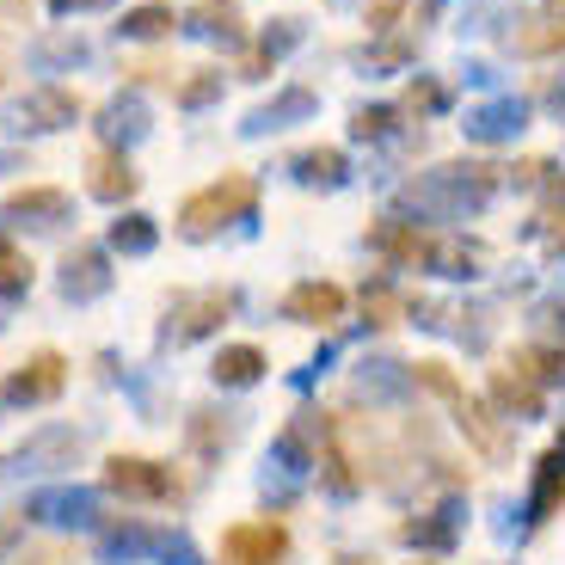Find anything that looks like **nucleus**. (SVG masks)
Listing matches in <instances>:
<instances>
[{
  "label": "nucleus",
  "mask_w": 565,
  "mask_h": 565,
  "mask_svg": "<svg viewBox=\"0 0 565 565\" xmlns=\"http://www.w3.org/2000/svg\"><path fill=\"white\" fill-rule=\"evenodd\" d=\"M253 203H258V184L246 179V172H222L215 184H203V191H191V198H184L179 234H184V241H210L215 227L241 222Z\"/></svg>",
  "instance_id": "f257e3e1"
},
{
  "label": "nucleus",
  "mask_w": 565,
  "mask_h": 565,
  "mask_svg": "<svg viewBox=\"0 0 565 565\" xmlns=\"http://www.w3.org/2000/svg\"><path fill=\"white\" fill-rule=\"evenodd\" d=\"M62 387H68V356H62V351H38V356H25V363L0 382V399H7V406H50Z\"/></svg>",
  "instance_id": "f03ea898"
},
{
  "label": "nucleus",
  "mask_w": 565,
  "mask_h": 565,
  "mask_svg": "<svg viewBox=\"0 0 565 565\" xmlns=\"http://www.w3.org/2000/svg\"><path fill=\"white\" fill-rule=\"evenodd\" d=\"M105 486H111L117 498H141V504H160V498L179 492L172 473L160 461H148V455H111V461H105Z\"/></svg>",
  "instance_id": "7ed1b4c3"
},
{
  "label": "nucleus",
  "mask_w": 565,
  "mask_h": 565,
  "mask_svg": "<svg viewBox=\"0 0 565 565\" xmlns=\"http://www.w3.org/2000/svg\"><path fill=\"white\" fill-rule=\"evenodd\" d=\"M227 313H234V289L179 296V301H172V320H167V339H172V344H191V339H203V332H215Z\"/></svg>",
  "instance_id": "20e7f679"
},
{
  "label": "nucleus",
  "mask_w": 565,
  "mask_h": 565,
  "mask_svg": "<svg viewBox=\"0 0 565 565\" xmlns=\"http://www.w3.org/2000/svg\"><path fill=\"white\" fill-rule=\"evenodd\" d=\"M289 553V535L277 523H234L222 535V559L227 565H277Z\"/></svg>",
  "instance_id": "39448f33"
},
{
  "label": "nucleus",
  "mask_w": 565,
  "mask_h": 565,
  "mask_svg": "<svg viewBox=\"0 0 565 565\" xmlns=\"http://www.w3.org/2000/svg\"><path fill=\"white\" fill-rule=\"evenodd\" d=\"M344 313V289L339 282H296L282 296V320H301V326H332Z\"/></svg>",
  "instance_id": "423d86ee"
},
{
  "label": "nucleus",
  "mask_w": 565,
  "mask_h": 565,
  "mask_svg": "<svg viewBox=\"0 0 565 565\" xmlns=\"http://www.w3.org/2000/svg\"><path fill=\"white\" fill-rule=\"evenodd\" d=\"M74 117H81V99L62 93V86H38V93L19 105V124L25 129H68Z\"/></svg>",
  "instance_id": "0eeeda50"
},
{
  "label": "nucleus",
  "mask_w": 565,
  "mask_h": 565,
  "mask_svg": "<svg viewBox=\"0 0 565 565\" xmlns=\"http://www.w3.org/2000/svg\"><path fill=\"white\" fill-rule=\"evenodd\" d=\"M559 498H565V455L553 449V455H541V461H535V486H529V523H547L553 510H559Z\"/></svg>",
  "instance_id": "6e6552de"
},
{
  "label": "nucleus",
  "mask_w": 565,
  "mask_h": 565,
  "mask_svg": "<svg viewBox=\"0 0 565 565\" xmlns=\"http://www.w3.org/2000/svg\"><path fill=\"white\" fill-rule=\"evenodd\" d=\"M93 198H105V203H124V198H136V167H129L124 154H111V148H105V154H93Z\"/></svg>",
  "instance_id": "1a4fd4ad"
},
{
  "label": "nucleus",
  "mask_w": 565,
  "mask_h": 565,
  "mask_svg": "<svg viewBox=\"0 0 565 565\" xmlns=\"http://www.w3.org/2000/svg\"><path fill=\"white\" fill-rule=\"evenodd\" d=\"M492 394H498V406H504V412H523V418L541 406V382L516 363V356H510V369H498V375H492Z\"/></svg>",
  "instance_id": "9d476101"
},
{
  "label": "nucleus",
  "mask_w": 565,
  "mask_h": 565,
  "mask_svg": "<svg viewBox=\"0 0 565 565\" xmlns=\"http://www.w3.org/2000/svg\"><path fill=\"white\" fill-rule=\"evenodd\" d=\"M258 375H265V351H258V344H222V356H215V382L222 387H253Z\"/></svg>",
  "instance_id": "9b49d317"
},
{
  "label": "nucleus",
  "mask_w": 565,
  "mask_h": 565,
  "mask_svg": "<svg viewBox=\"0 0 565 565\" xmlns=\"http://www.w3.org/2000/svg\"><path fill=\"white\" fill-rule=\"evenodd\" d=\"M7 215H43V222H62V215H68V191H56V184H25V191L7 198Z\"/></svg>",
  "instance_id": "f8f14e48"
},
{
  "label": "nucleus",
  "mask_w": 565,
  "mask_h": 565,
  "mask_svg": "<svg viewBox=\"0 0 565 565\" xmlns=\"http://www.w3.org/2000/svg\"><path fill=\"white\" fill-rule=\"evenodd\" d=\"M62 289H68L74 301H86V296H99L105 289V258L86 246V253H68V277H62Z\"/></svg>",
  "instance_id": "ddd939ff"
},
{
  "label": "nucleus",
  "mask_w": 565,
  "mask_h": 565,
  "mask_svg": "<svg viewBox=\"0 0 565 565\" xmlns=\"http://www.w3.org/2000/svg\"><path fill=\"white\" fill-rule=\"evenodd\" d=\"M172 25H179V19H172L167 0H148V7H129L124 13V38H167Z\"/></svg>",
  "instance_id": "4468645a"
},
{
  "label": "nucleus",
  "mask_w": 565,
  "mask_h": 565,
  "mask_svg": "<svg viewBox=\"0 0 565 565\" xmlns=\"http://www.w3.org/2000/svg\"><path fill=\"white\" fill-rule=\"evenodd\" d=\"M418 387H430L437 399H449V406H455V418H461V412L473 406V399H467V387L449 375V363H418Z\"/></svg>",
  "instance_id": "2eb2a0df"
},
{
  "label": "nucleus",
  "mask_w": 565,
  "mask_h": 565,
  "mask_svg": "<svg viewBox=\"0 0 565 565\" xmlns=\"http://www.w3.org/2000/svg\"><path fill=\"white\" fill-rule=\"evenodd\" d=\"M31 289V258L0 234V296H25Z\"/></svg>",
  "instance_id": "dca6fc26"
},
{
  "label": "nucleus",
  "mask_w": 565,
  "mask_h": 565,
  "mask_svg": "<svg viewBox=\"0 0 565 565\" xmlns=\"http://www.w3.org/2000/svg\"><path fill=\"white\" fill-rule=\"evenodd\" d=\"M111 246L117 253H148V246H154V222H148V215H124V222L111 227Z\"/></svg>",
  "instance_id": "f3484780"
},
{
  "label": "nucleus",
  "mask_w": 565,
  "mask_h": 565,
  "mask_svg": "<svg viewBox=\"0 0 565 565\" xmlns=\"http://www.w3.org/2000/svg\"><path fill=\"white\" fill-rule=\"evenodd\" d=\"M296 167H301V179H308V184H332L344 172V154H339V148H313V154H301Z\"/></svg>",
  "instance_id": "a211bd4d"
},
{
  "label": "nucleus",
  "mask_w": 565,
  "mask_h": 565,
  "mask_svg": "<svg viewBox=\"0 0 565 565\" xmlns=\"http://www.w3.org/2000/svg\"><path fill=\"white\" fill-rule=\"evenodd\" d=\"M215 93H222V74H215V68H198L191 81L179 86V105H184V111H198V105H210Z\"/></svg>",
  "instance_id": "6ab92c4d"
},
{
  "label": "nucleus",
  "mask_w": 565,
  "mask_h": 565,
  "mask_svg": "<svg viewBox=\"0 0 565 565\" xmlns=\"http://www.w3.org/2000/svg\"><path fill=\"white\" fill-rule=\"evenodd\" d=\"M363 308L375 313V326H399V313H406V308H399V296H394V289H369V296H363Z\"/></svg>",
  "instance_id": "aec40b11"
},
{
  "label": "nucleus",
  "mask_w": 565,
  "mask_h": 565,
  "mask_svg": "<svg viewBox=\"0 0 565 565\" xmlns=\"http://www.w3.org/2000/svg\"><path fill=\"white\" fill-rule=\"evenodd\" d=\"M234 437V424H215V412H198V424H191V443L198 449H215V443Z\"/></svg>",
  "instance_id": "412c9836"
},
{
  "label": "nucleus",
  "mask_w": 565,
  "mask_h": 565,
  "mask_svg": "<svg viewBox=\"0 0 565 565\" xmlns=\"http://www.w3.org/2000/svg\"><path fill=\"white\" fill-rule=\"evenodd\" d=\"M387 124H394V111H382V105L375 111H356V136H382Z\"/></svg>",
  "instance_id": "4be33fe9"
},
{
  "label": "nucleus",
  "mask_w": 565,
  "mask_h": 565,
  "mask_svg": "<svg viewBox=\"0 0 565 565\" xmlns=\"http://www.w3.org/2000/svg\"><path fill=\"white\" fill-rule=\"evenodd\" d=\"M19 565H74V553L68 547H38V553H25Z\"/></svg>",
  "instance_id": "5701e85b"
},
{
  "label": "nucleus",
  "mask_w": 565,
  "mask_h": 565,
  "mask_svg": "<svg viewBox=\"0 0 565 565\" xmlns=\"http://www.w3.org/2000/svg\"><path fill=\"white\" fill-rule=\"evenodd\" d=\"M81 7H111V0H56V13H81Z\"/></svg>",
  "instance_id": "b1692460"
},
{
  "label": "nucleus",
  "mask_w": 565,
  "mask_h": 565,
  "mask_svg": "<svg viewBox=\"0 0 565 565\" xmlns=\"http://www.w3.org/2000/svg\"><path fill=\"white\" fill-rule=\"evenodd\" d=\"M559 455H565V430H559Z\"/></svg>",
  "instance_id": "393cba45"
}]
</instances>
